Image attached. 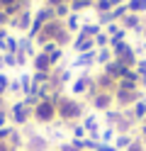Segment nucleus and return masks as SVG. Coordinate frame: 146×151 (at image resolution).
I'll return each mask as SVG.
<instances>
[{
    "label": "nucleus",
    "mask_w": 146,
    "mask_h": 151,
    "mask_svg": "<svg viewBox=\"0 0 146 151\" xmlns=\"http://www.w3.org/2000/svg\"><path fill=\"white\" fill-rule=\"evenodd\" d=\"M15 61H17V66H24L27 61H32V59H29L24 51H17V54H15Z\"/></svg>",
    "instance_id": "nucleus-42"
},
{
    "label": "nucleus",
    "mask_w": 146,
    "mask_h": 151,
    "mask_svg": "<svg viewBox=\"0 0 146 151\" xmlns=\"http://www.w3.org/2000/svg\"><path fill=\"white\" fill-rule=\"evenodd\" d=\"M139 88H141V90L146 93V76H141V83H139Z\"/></svg>",
    "instance_id": "nucleus-49"
},
{
    "label": "nucleus",
    "mask_w": 146,
    "mask_h": 151,
    "mask_svg": "<svg viewBox=\"0 0 146 151\" xmlns=\"http://www.w3.org/2000/svg\"><path fill=\"white\" fill-rule=\"evenodd\" d=\"M112 98H114V107H117V110H129L134 102H139L141 98H146V93H144L141 88H139V90H122V88H114Z\"/></svg>",
    "instance_id": "nucleus-4"
},
{
    "label": "nucleus",
    "mask_w": 146,
    "mask_h": 151,
    "mask_svg": "<svg viewBox=\"0 0 146 151\" xmlns=\"http://www.w3.org/2000/svg\"><path fill=\"white\" fill-rule=\"evenodd\" d=\"M90 3H95V0H90Z\"/></svg>",
    "instance_id": "nucleus-54"
},
{
    "label": "nucleus",
    "mask_w": 146,
    "mask_h": 151,
    "mask_svg": "<svg viewBox=\"0 0 146 151\" xmlns=\"http://www.w3.org/2000/svg\"><path fill=\"white\" fill-rule=\"evenodd\" d=\"M102 71H105L107 76H112L114 81H119V78H124V76H127V71H129V68H127V66H122L117 59H112L107 66H102Z\"/></svg>",
    "instance_id": "nucleus-14"
},
{
    "label": "nucleus",
    "mask_w": 146,
    "mask_h": 151,
    "mask_svg": "<svg viewBox=\"0 0 146 151\" xmlns=\"http://www.w3.org/2000/svg\"><path fill=\"white\" fill-rule=\"evenodd\" d=\"M32 119L37 124H54L56 122V102L54 100H42L32 110Z\"/></svg>",
    "instance_id": "nucleus-3"
},
{
    "label": "nucleus",
    "mask_w": 146,
    "mask_h": 151,
    "mask_svg": "<svg viewBox=\"0 0 146 151\" xmlns=\"http://www.w3.org/2000/svg\"><path fill=\"white\" fill-rule=\"evenodd\" d=\"M7 37H10V29H7V27H0V44H3Z\"/></svg>",
    "instance_id": "nucleus-44"
},
{
    "label": "nucleus",
    "mask_w": 146,
    "mask_h": 151,
    "mask_svg": "<svg viewBox=\"0 0 146 151\" xmlns=\"http://www.w3.org/2000/svg\"><path fill=\"white\" fill-rule=\"evenodd\" d=\"M97 151H119V149H117L114 144H102V146L97 149Z\"/></svg>",
    "instance_id": "nucleus-45"
},
{
    "label": "nucleus",
    "mask_w": 146,
    "mask_h": 151,
    "mask_svg": "<svg viewBox=\"0 0 146 151\" xmlns=\"http://www.w3.org/2000/svg\"><path fill=\"white\" fill-rule=\"evenodd\" d=\"M7 144L12 146V151H19V149H24V137H22V132H19L17 127H15V132L7 137Z\"/></svg>",
    "instance_id": "nucleus-21"
},
{
    "label": "nucleus",
    "mask_w": 146,
    "mask_h": 151,
    "mask_svg": "<svg viewBox=\"0 0 146 151\" xmlns=\"http://www.w3.org/2000/svg\"><path fill=\"white\" fill-rule=\"evenodd\" d=\"M32 20H34V15H32V10L27 7V10H22L17 17H12V20H10L7 29H10V27H15V29H22V32L27 34V32H29V27H32Z\"/></svg>",
    "instance_id": "nucleus-6"
},
{
    "label": "nucleus",
    "mask_w": 146,
    "mask_h": 151,
    "mask_svg": "<svg viewBox=\"0 0 146 151\" xmlns=\"http://www.w3.org/2000/svg\"><path fill=\"white\" fill-rule=\"evenodd\" d=\"M139 139L146 141V124H139Z\"/></svg>",
    "instance_id": "nucleus-47"
},
{
    "label": "nucleus",
    "mask_w": 146,
    "mask_h": 151,
    "mask_svg": "<svg viewBox=\"0 0 146 151\" xmlns=\"http://www.w3.org/2000/svg\"><path fill=\"white\" fill-rule=\"evenodd\" d=\"M95 56H97V49L95 51H85V54H76V59L71 63V68H90V66H95Z\"/></svg>",
    "instance_id": "nucleus-12"
},
{
    "label": "nucleus",
    "mask_w": 146,
    "mask_h": 151,
    "mask_svg": "<svg viewBox=\"0 0 146 151\" xmlns=\"http://www.w3.org/2000/svg\"><path fill=\"white\" fill-rule=\"evenodd\" d=\"M141 34H144V39H146V24H144V32H141Z\"/></svg>",
    "instance_id": "nucleus-50"
},
{
    "label": "nucleus",
    "mask_w": 146,
    "mask_h": 151,
    "mask_svg": "<svg viewBox=\"0 0 146 151\" xmlns=\"http://www.w3.org/2000/svg\"><path fill=\"white\" fill-rule=\"evenodd\" d=\"M37 3H44V0H37Z\"/></svg>",
    "instance_id": "nucleus-52"
},
{
    "label": "nucleus",
    "mask_w": 146,
    "mask_h": 151,
    "mask_svg": "<svg viewBox=\"0 0 146 151\" xmlns=\"http://www.w3.org/2000/svg\"><path fill=\"white\" fill-rule=\"evenodd\" d=\"M122 29L127 32H134V34H141L144 32V20H141V15H134V12H127L122 17Z\"/></svg>",
    "instance_id": "nucleus-7"
},
{
    "label": "nucleus",
    "mask_w": 146,
    "mask_h": 151,
    "mask_svg": "<svg viewBox=\"0 0 146 151\" xmlns=\"http://www.w3.org/2000/svg\"><path fill=\"white\" fill-rule=\"evenodd\" d=\"M32 71H54L51 61H49V54L37 51V54L32 56Z\"/></svg>",
    "instance_id": "nucleus-15"
},
{
    "label": "nucleus",
    "mask_w": 146,
    "mask_h": 151,
    "mask_svg": "<svg viewBox=\"0 0 146 151\" xmlns=\"http://www.w3.org/2000/svg\"><path fill=\"white\" fill-rule=\"evenodd\" d=\"M81 124L85 127V132H88V137H90V139H100L102 127H100V119H97L95 115H85V117L81 119Z\"/></svg>",
    "instance_id": "nucleus-11"
},
{
    "label": "nucleus",
    "mask_w": 146,
    "mask_h": 151,
    "mask_svg": "<svg viewBox=\"0 0 146 151\" xmlns=\"http://www.w3.org/2000/svg\"><path fill=\"white\" fill-rule=\"evenodd\" d=\"M34 46H37V44H34L32 39H29V37H22V39H19V51H24V54L29 56V59H32V56L39 51V49H34Z\"/></svg>",
    "instance_id": "nucleus-25"
},
{
    "label": "nucleus",
    "mask_w": 146,
    "mask_h": 151,
    "mask_svg": "<svg viewBox=\"0 0 146 151\" xmlns=\"http://www.w3.org/2000/svg\"><path fill=\"white\" fill-rule=\"evenodd\" d=\"M66 127H68V137L71 139H85L88 137V132H85V127L81 122H71V124H66Z\"/></svg>",
    "instance_id": "nucleus-20"
},
{
    "label": "nucleus",
    "mask_w": 146,
    "mask_h": 151,
    "mask_svg": "<svg viewBox=\"0 0 146 151\" xmlns=\"http://www.w3.org/2000/svg\"><path fill=\"white\" fill-rule=\"evenodd\" d=\"M7 93H12V95H22V86H19V78H10Z\"/></svg>",
    "instance_id": "nucleus-37"
},
{
    "label": "nucleus",
    "mask_w": 146,
    "mask_h": 151,
    "mask_svg": "<svg viewBox=\"0 0 146 151\" xmlns=\"http://www.w3.org/2000/svg\"><path fill=\"white\" fill-rule=\"evenodd\" d=\"M88 102H90V107H93L95 112H107L110 107H114V98H112V93H105V90L95 93V95L88 100Z\"/></svg>",
    "instance_id": "nucleus-5"
},
{
    "label": "nucleus",
    "mask_w": 146,
    "mask_h": 151,
    "mask_svg": "<svg viewBox=\"0 0 146 151\" xmlns=\"http://www.w3.org/2000/svg\"><path fill=\"white\" fill-rule=\"evenodd\" d=\"M0 63L7 66V68H15L17 61H15V54H0Z\"/></svg>",
    "instance_id": "nucleus-36"
},
{
    "label": "nucleus",
    "mask_w": 146,
    "mask_h": 151,
    "mask_svg": "<svg viewBox=\"0 0 146 151\" xmlns=\"http://www.w3.org/2000/svg\"><path fill=\"white\" fill-rule=\"evenodd\" d=\"M119 29H122V24H119V22H112V24H107V27H105V34H107V37H114Z\"/></svg>",
    "instance_id": "nucleus-39"
},
{
    "label": "nucleus",
    "mask_w": 146,
    "mask_h": 151,
    "mask_svg": "<svg viewBox=\"0 0 146 151\" xmlns=\"http://www.w3.org/2000/svg\"><path fill=\"white\" fill-rule=\"evenodd\" d=\"M17 0H0V10H5V7H10V5H15Z\"/></svg>",
    "instance_id": "nucleus-46"
},
{
    "label": "nucleus",
    "mask_w": 146,
    "mask_h": 151,
    "mask_svg": "<svg viewBox=\"0 0 146 151\" xmlns=\"http://www.w3.org/2000/svg\"><path fill=\"white\" fill-rule=\"evenodd\" d=\"M127 12H129V10H127V3H124V5H117V7H112V10H110V15H112V22H122V17H124Z\"/></svg>",
    "instance_id": "nucleus-31"
},
{
    "label": "nucleus",
    "mask_w": 146,
    "mask_h": 151,
    "mask_svg": "<svg viewBox=\"0 0 146 151\" xmlns=\"http://www.w3.org/2000/svg\"><path fill=\"white\" fill-rule=\"evenodd\" d=\"M68 15H71V5H58V7H54V17H56V20H66Z\"/></svg>",
    "instance_id": "nucleus-33"
},
{
    "label": "nucleus",
    "mask_w": 146,
    "mask_h": 151,
    "mask_svg": "<svg viewBox=\"0 0 146 151\" xmlns=\"http://www.w3.org/2000/svg\"><path fill=\"white\" fill-rule=\"evenodd\" d=\"M134 137H136V134H117L112 144L119 149V151H127V149H129V144L134 141Z\"/></svg>",
    "instance_id": "nucleus-22"
},
{
    "label": "nucleus",
    "mask_w": 146,
    "mask_h": 151,
    "mask_svg": "<svg viewBox=\"0 0 146 151\" xmlns=\"http://www.w3.org/2000/svg\"><path fill=\"white\" fill-rule=\"evenodd\" d=\"M24 149L27 151H49L51 144H49V139L42 137V134H29V137H24Z\"/></svg>",
    "instance_id": "nucleus-9"
},
{
    "label": "nucleus",
    "mask_w": 146,
    "mask_h": 151,
    "mask_svg": "<svg viewBox=\"0 0 146 151\" xmlns=\"http://www.w3.org/2000/svg\"><path fill=\"white\" fill-rule=\"evenodd\" d=\"M49 151H58V146H56V149H49Z\"/></svg>",
    "instance_id": "nucleus-51"
},
{
    "label": "nucleus",
    "mask_w": 146,
    "mask_h": 151,
    "mask_svg": "<svg viewBox=\"0 0 146 151\" xmlns=\"http://www.w3.org/2000/svg\"><path fill=\"white\" fill-rule=\"evenodd\" d=\"M71 0H44L46 7H58V5H68Z\"/></svg>",
    "instance_id": "nucleus-43"
},
{
    "label": "nucleus",
    "mask_w": 146,
    "mask_h": 151,
    "mask_svg": "<svg viewBox=\"0 0 146 151\" xmlns=\"http://www.w3.org/2000/svg\"><path fill=\"white\" fill-rule=\"evenodd\" d=\"M102 115H105V124L114 129V127H117V122L122 119V110H117V107H110L107 112H102Z\"/></svg>",
    "instance_id": "nucleus-19"
},
{
    "label": "nucleus",
    "mask_w": 146,
    "mask_h": 151,
    "mask_svg": "<svg viewBox=\"0 0 146 151\" xmlns=\"http://www.w3.org/2000/svg\"><path fill=\"white\" fill-rule=\"evenodd\" d=\"M127 151H146V141H144V139H139V134H136V137H134V141L129 144V149H127Z\"/></svg>",
    "instance_id": "nucleus-35"
},
{
    "label": "nucleus",
    "mask_w": 146,
    "mask_h": 151,
    "mask_svg": "<svg viewBox=\"0 0 146 151\" xmlns=\"http://www.w3.org/2000/svg\"><path fill=\"white\" fill-rule=\"evenodd\" d=\"M61 59H63V49H61V46H58L54 54H49V61H51V66H54V68H56L58 63H61Z\"/></svg>",
    "instance_id": "nucleus-38"
},
{
    "label": "nucleus",
    "mask_w": 146,
    "mask_h": 151,
    "mask_svg": "<svg viewBox=\"0 0 146 151\" xmlns=\"http://www.w3.org/2000/svg\"><path fill=\"white\" fill-rule=\"evenodd\" d=\"M114 137H117V132H114L112 127H105V129L100 132V141H102V144H112Z\"/></svg>",
    "instance_id": "nucleus-32"
},
{
    "label": "nucleus",
    "mask_w": 146,
    "mask_h": 151,
    "mask_svg": "<svg viewBox=\"0 0 146 151\" xmlns=\"http://www.w3.org/2000/svg\"><path fill=\"white\" fill-rule=\"evenodd\" d=\"M85 117V105L78 98H68V95H61L56 105V122L61 124H71V122H81Z\"/></svg>",
    "instance_id": "nucleus-1"
},
{
    "label": "nucleus",
    "mask_w": 146,
    "mask_h": 151,
    "mask_svg": "<svg viewBox=\"0 0 146 151\" xmlns=\"http://www.w3.org/2000/svg\"><path fill=\"white\" fill-rule=\"evenodd\" d=\"M0 151H12V146H10L7 141H0Z\"/></svg>",
    "instance_id": "nucleus-48"
},
{
    "label": "nucleus",
    "mask_w": 146,
    "mask_h": 151,
    "mask_svg": "<svg viewBox=\"0 0 146 151\" xmlns=\"http://www.w3.org/2000/svg\"><path fill=\"white\" fill-rule=\"evenodd\" d=\"M100 32H102V27L97 24V22H83L81 24V34H85L88 39H95Z\"/></svg>",
    "instance_id": "nucleus-18"
},
{
    "label": "nucleus",
    "mask_w": 146,
    "mask_h": 151,
    "mask_svg": "<svg viewBox=\"0 0 146 151\" xmlns=\"http://www.w3.org/2000/svg\"><path fill=\"white\" fill-rule=\"evenodd\" d=\"M112 61V49L107 46V49H97V56H95V63L97 66H107Z\"/></svg>",
    "instance_id": "nucleus-27"
},
{
    "label": "nucleus",
    "mask_w": 146,
    "mask_h": 151,
    "mask_svg": "<svg viewBox=\"0 0 146 151\" xmlns=\"http://www.w3.org/2000/svg\"><path fill=\"white\" fill-rule=\"evenodd\" d=\"M127 10L134 15H144L146 12V0H127Z\"/></svg>",
    "instance_id": "nucleus-26"
},
{
    "label": "nucleus",
    "mask_w": 146,
    "mask_h": 151,
    "mask_svg": "<svg viewBox=\"0 0 146 151\" xmlns=\"http://www.w3.org/2000/svg\"><path fill=\"white\" fill-rule=\"evenodd\" d=\"M71 46H73V51H76V54L95 51V39H88L85 34H81V32H78V34L73 37V42H71Z\"/></svg>",
    "instance_id": "nucleus-10"
},
{
    "label": "nucleus",
    "mask_w": 146,
    "mask_h": 151,
    "mask_svg": "<svg viewBox=\"0 0 146 151\" xmlns=\"http://www.w3.org/2000/svg\"><path fill=\"white\" fill-rule=\"evenodd\" d=\"M58 151H81V149L73 144V139H68V141H63V144H58Z\"/></svg>",
    "instance_id": "nucleus-41"
},
{
    "label": "nucleus",
    "mask_w": 146,
    "mask_h": 151,
    "mask_svg": "<svg viewBox=\"0 0 146 151\" xmlns=\"http://www.w3.org/2000/svg\"><path fill=\"white\" fill-rule=\"evenodd\" d=\"M51 83V71H32V86H44Z\"/></svg>",
    "instance_id": "nucleus-23"
},
{
    "label": "nucleus",
    "mask_w": 146,
    "mask_h": 151,
    "mask_svg": "<svg viewBox=\"0 0 146 151\" xmlns=\"http://www.w3.org/2000/svg\"><path fill=\"white\" fill-rule=\"evenodd\" d=\"M19 86H22V98L32 93V73H22L19 76Z\"/></svg>",
    "instance_id": "nucleus-29"
},
{
    "label": "nucleus",
    "mask_w": 146,
    "mask_h": 151,
    "mask_svg": "<svg viewBox=\"0 0 146 151\" xmlns=\"http://www.w3.org/2000/svg\"><path fill=\"white\" fill-rule=\"evenodd\" d=\"M7 119H10V124L12 127H24L32 122V107H27L24 105V100H12L7 105Z\"/></svg>",
    "instance_id": "nucleus-2"
},
{
    "label": "nucleus",
    "mask_w": 146,
    "mask_h": 151,
    "mask_svg": "<svg viewBox=\"0 0 146 151\" xmlns=\"http://www.w3.org/2000/svg\"><path fill=\"white\" fill-rule=\"evenodd\" d=\"M81 24H83V22H81V17H78L76 12H71V15H68L66 20H63V27H66V29L71 32L73 37H76L78 32H81Z\"/></svg>",
    "instance_id": "nucleus-17"
},
{
    "label": "nucleus",
    "mask_w": 146,
    "mask_h": 151,
    "mask_svg": "<svg viewBox=\"0 0 146 151\" xmlns=\"http://www.w3.org/2000/svg\"><path fill=\"white\" fill-rule=\"evenodd\" d=\"M107 46H110V37H107L105 29H102L100 34L95 37V49H107Z\"/></svg>",
    "instance_id": "nucleus-34"
},
{
    "label": "nucleus",
    "mask_w": 146,
    "mask_h": 151,
    "mask_svg": "<svg viewBox=\"0 0 146 151\" xmlns=\"http://www.w3.org/2000/svg\"><path fill=\"white\" fill-rule=\"evenodd\" d=\"M110 49H112V59H119L124 51H129V49H132V42H119L117 46H110Z\"/></svg>",
    "instance_id": "nucleus-30"
},
{
    "label": "nucleus",
    "mask_w": 146,
    "mask_h": 151,
    "mask_svg": "<svg viewBox=\"0 0 146 151\" xmlns=\"http://www.w3.org/2000/svg\"><path fill=\"white\" fill-rule=\"evenodd\" d=\"M56 49H58V44H56V42H46V44L39 46V51H44V54H54Z\"/></svg>",
    "instance_id": "nucleus-40"
},
{
    "label": "nucleus",
    "mask_w": 146,
    "mask_h": 151,
    "mask_svg": "<svg viewBox=\"0 0 146 151\" xmlns=\"http://www.w3.org/2000/svg\"><path fill=\"white\" fill-rule=\"evenodd\" d=\"M129 112H132V117H134L136 124H141V122L146 119V98H141L139 102H134V105L129 107Z\"/></svg>",
    "instance_id": "nucleus-16"
},
{
    "label": "nucleus",
    "mask_w": 146,
    "mask_h": 151,
    "mask_svg": "<svg viewBox=\"0 0 146 151\" xmlns=\"http://www.w3.org/2000/svg\"><path fill=\"white\" fill-rule=\"evenodd\" d=\"M19 151H27V149H19Z\"/></svg>",
    "instance_id": "nucleus-53"
},
{
    "label": "nucleus",
    "mask_w": 146,
    "mask_h": 151,
    "mask_svg": "<svg viewBox=\"0 0 146 151\" xmlns=\"http://www.w3.org/2000/svg\"><path fill=\"white\" fill-rule=\"evenodd\" d=\"M90 86H93V76L88 73V71H83V73L71 83V93H73V95H85V93L90 90Z\"/></svg>",
    "instance_id": "nucleus-8"
},
{
    "label": "nucleus",
    "mask_w": 146,
    "mask_h": 151,
    "mask_svg": "<svg viewBox=\"0 0 146 151\" xmlns=\"http://www.w3.org/2000/svg\"><path fill=\"white\" fill-rule=\"evenodd\" d=\"M95 78V86H97V90H105V93H114V88H117V81L112 78V76H107L105 71H100L97 76H93Z\"/></svg>",
    "instance_id": "nucleus-13"
},
{
    "label": "nucleus",
    "mask_w": 146,
    "mask_h": 151,
    "mask_svg": "<svg viewBox=\"0 0 146 151\" xmlns=\"http://www.w3.org/2000/svg\"><path fill=\"white\" fill-rule=\"evenodd\" d=\"M93 10H95V15L110 12V10H112V0H95V3H93Z\"/></svg>",
    "instance_id": "nucleus-28"
},
{
    "label": "nucleus",
    "mask_w": 146,
    "mask_h": 151,
    "mask_svg": "<svg viewBox=\"0 0 146 151\" xmlns=\"http://www.w3.org/2000/svg\"><path fill=\"white\" fill-rule=\"evenodd\" d=\"M71 12H76V15H81V12H85V10H93V3L90 0H71Z\"/></svg>",
    "instance_id": "nucleus-24"
}]
</instances>
